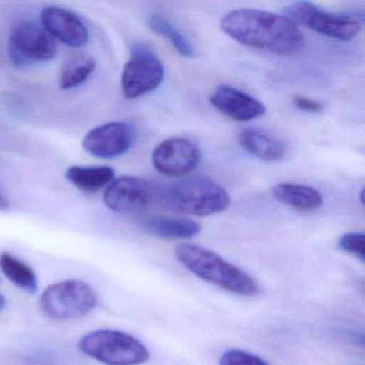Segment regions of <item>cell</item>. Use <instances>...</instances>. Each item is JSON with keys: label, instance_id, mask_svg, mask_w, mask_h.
<instances>
[{"label": "cell", "instance_id": "obj_1", "mask_svg": "<svg viewBox=\"0 0 365 365\" xmlns=\"http://www.w3.org/2000/svg\"><path fill=\"white\" fill-rule=\"evenodd\" d=\"M222 31L235 41L275 55H294L305 38L298 25L285 16L257 9H238L222 19Z\"/></svg>", "mask_w": 365, "mask_h": 365}, {"label": "cell", "instance_id": "obj_2", "mask_svg": "<svg viewBox=\"0 0 365 365\" xmlns=\"http://www.w3.org/2000/svg\"><path fill=\"white\" fill-rule=\"evenodd\" d=\"M175 256L190 272L226 292L243 297L259 292V285L249 273L211 250L180 243L175 249Z\"/></svg>", "mask_w": 365, "mask_h": 365}, {"label": "cell", "instance_id": "obj_3", "mask_svg": "<svg viewBox=\"0 0 365 365\" xmlns=\"http://www.w3.org/2000/svg\"><path fill=\"white\" fill-rule=\"evenodd\" d=\"M155 202L170 212L209 217L226 210L230 205V196L215 181L195 177L158 189Z\"/></svg>", "mask_w": 365, "mask_h": 365}, {"label": "cell", "instance_id": "obj_4", "mask_svg": "<svg viewBox=\"0 0 365 365\" xmlns=\"http://www.w3.org/2000/svg\"><path fill=\"white\" fill-rule=\"evenodd\" d=\"M83 354L106 365H142L148 362V348L123 331L102 329L85 335L78 344Z\"/></svg>", "mask_w": 365, "mask_h": 365}, {"label": "cell", "instance_id": "obj_5", "mask_svg": "<svg viewBox=\"0 0 365 365\" xmlns=\"http://www.w3.org/2000/svg\"><path fill=\"white\" fill-rule=\"evenodd\" d=\"M97 294L91 285L78 279L48 286L41 298L42 311L53 319H78L97 307Z\"/></svg>", "mask_w": 365, "mask_h": 365}, {"label": "cell", "instance_id": "obj_6", "mask_svg": "<svg viewBox=\"0 0 365 365\" xmlns=\"http://www.w3.org/2000/svg\"><path fill=\"white\" fill-rule=\"evenodd\" d=\"M165 76L161 59L148 46L136 44L121 74V89L127 99L147 95L162 84Z\"/></svg>", "mask_w": 365, "mask_h": 365}, {"label": "cell", "instance_id": "obj_7", "mask_svg": "<svg viewBox=\"0 0 365 365\" xmlns=\"http://www.w3.org/2000/svg\"><path fill=\"white\" fill-rule=\"evenodd\" d=\"M284 16L294 24L302 25L320 35L339 41H350L361 31V24L354 19L330 14L307 1L288 6L284 10Z\"/></svg>", "mask_w": 365, "mask_h": 365}, {"label": "cell", "instance_id": "obj_8", "mask_svg": "<svg viewBox=\"0 0 365 365\" xmlns=\"http://www.w3.org/2000/svg\"><path fill=\"white\" fill-rule=\"evenodd\" d=\"M57 54L54 38L33 21H22L12 29L9 38V56L16 67L31 61H48Z\"/></svg>", "mask_w": 365, "mask_h": 365}, {"label": "cell", "instance_id": "obj_9", "mask_svg": "<svg viewBox=\"0 0 365 365\" xmlns=\"http://www.w3.org/2000/svg\"><path fill=\"white\" fill-rule=\"evenodd\" d=\"M202 153L195 143L187 138H168L160 143L153 153V164L166 177L187 176L200 165Z\"/></svg>", "mask_w": 365, "mask_h": 365}, {"label": "cell", "instance_id": "obj_10", "mask_svg": "<svg viewBox=\"0 0 365 365\" xmlns=\"http://www.w3.org/2000/svg\"><path fill=\"white\" fill-rule=\"evenodd\" d=\"M135 130L123 121H113L93 128L83 140L85 150L99 159H114L125 155L131 148Z\"/></svg>", "mask_w": 365, "mask_h": 365}, {"label": "cell", "instance_id": "obj_11", "mask_svg": "<svg viewBox=\"0 0 365 365\" xmlns=\"http://www.w3.org/2000/svg\"><path fill=\"white\" fill-rule=\"evenodd\" d=\"M158 187L146 179L125 176L106 187L104 204L115 212H131L148 206L157 198Z\"/></svg>", "mask_w": 365, "mask_h": 365}, {"label": "cell", "instance_id": "obj_12", "mask_svg": "<svg viewBox=\"0 0 365 365\" xmlns=\"http://www.w3.org/2000/svg\"><path fill=\"white\" fill-rule=\"evenodd\" d=\"M42 27L61 43L81 48L88 43L89 33L83 21L71 10L50 6L41 11Z\"/></svg>", "mask_w": 365, "mask_h": 365}, {"label": "cell", "instance_id": "obj_13", "mask_svg": "<svg viewBox=\"0 0 365 365\" xmlns=\"http://www.w3.org/2000/svg\"><path fill=\"white\" fill-rule=\"evenodd\" d=\"M210 103L224 116L239 123H247L266 114L262 102L230 86L220 85L210 96Z\"/></svg>", "mask_w": 365, "mask_h": 365}, {"label": "cell", "instance_id": "obj_14", "mask_svg": "<svg viewBox=\"0 0 365 365\" xmlns=\"http://www.w3.org/2000/svg\"><path fill=\"white\" fill-rule=\"evenodd\" d=\"M238 140L247 153L262 161L279 162L286 155V146L281 140L257 128L243 130Z\"/></svg>", "mask_w": 365, "mask_h": 365}, {"label": "cell", "instance_id": "obj_15", "mask_svg": "<svg viewBox=\"0 0 365 365\" xmlns=\"http://www.w3.org/2000/svg\"><path fill=\"white\" fill-rule=\"evenodd\" d=\"M143 227L158 238L173 240L192 239L200 232V225L197 222L181 217H149L143 221Z\"/></svg>", "mask_w": 365, "mask_h": 365}, {"label": "cell", "instance_id": "obj_16", "mask_svg": "<svg viewBox=\"0 0 365 365\" xmlns=\"http://www.w3.org/2000/svg\"><path fill=\"white\" fill-rule=\"evenodd\" d=\"M272 195L282 204L303 212L317 210L324 204L320 192L309 185L279 183L272 187Z\"/></svg>", "mask_w": 365, "mask_h": 365}, {"label": "cell", "instance_id": "obj_17", "mask_svg": "<svg viewBox=\"0 0 365 365\" xmlns=\"http://www.w3.org/2000/svg\"><path fill=\"white\" fill-rule=\"evenodd\" d=\"M68 180L81 191L97 192L108 187L115 178L114 168L110 166H78L68 168Z\"/></svg>", "mask_w": 365, "mask_h": 365}, {"label": "cell", "instance_id": "obj_18", "mask_svg": "<svg viewBox=\"0 0 365 365\" xmlns=\"http://www.w3.org/2000/svg\"><path fill=\"white\" fill-rule=\"evenodd\" d=\"M0 269L16 287L31 294L37 292L38 279L35 271L14 254L9 252L0 254Z\"/></svg>", "mask_w": 365, "mask_h": 365}, {"label": "cell", "instance_id": "obj_19", "mask_svg": "<svg viewBox=\"0 0 365 365\" xmlns=\"http://www.w3.org/2000/svg\"><path fill=\"white\" fill-rule=\"evenodd\" d=\"M147 24L151 31L170 41L173 48L179 55L185 58L195 57V50L187 36L182 31H179L170 20L164 18L163 16L155 14L148 19Z\"/></svg>", "mask_w": 365, "mask_h": 365}, {"label": "cell", "instance_id": "obj_20", "mask_svg": "<svg viewBox=\"0 0 365 365\" xmlns=\"http://www.w3.org/2000/svg\"><path fill=\"white\" fill-rule=\"evenodd\" d=\"M96 66L97 63L93 57L80 56L71 59L61 71L59 78L61 88L70 91L84 84L95 71Z\"/></svg>", "mask_w": 365, "mask_h": 365}, {"label": "cell", "instance_id": "obj_21", "mask_svg": "<svg viewBox=\"0 0 365 365\" xmlns=\"http://www.w3.org/2000/svg\"><path fill=\"white\" fill-rule=\"evenodd\" d=\"M220 365H270L257 354L238 348H230L222 354Z\"/></svg>", "mask_w": 365, "mask_h": 365}, {"label": "cell", "instance_id": "obj_22", "mask_svg": "<svg viewBox=\"0 0 365 365\" xmlns=\"http://www.w3.org/2000/svg\"><path fill=\"white\" fill-rule=\"evenodd\" d=\"M339 247L341 251L354 256L361 262H364L365 237L363 232H346L339 238Z\"/></svg>", "mask_w": 365, "mask_h": 365}, {"label": "cell", "instance_id": "obj_23", "mask_svg": "<svg viewBox=\"0 0 365 365\" xmlns=\"http://www.w3.org/2000/svg\"><path fill=\"white\" fill-rule=\"evenodd\" d=\"M294 106L298 110H303L307 113H320L324 108L322 104L316 100L309 99V98L303 97V96H296L294 97Z\"/></svg>", "mask_w": 365, "mask_h": 365}, {"label": "cell", "instance_id": "obj_24", "mask_svg": "<svg viewBox=\"0 0 365 365\" xmlns=\"http://www.w3.org/2000/svg\"><path fill=\"white\" fill-rule=\"evenodd\" d=\"M9 207V202L6 200L5 196L0 193V210H8Z\"/></svg>", "mask_w": 365, "mask_h": 365}, {"label": "cell", "instance_id": "obj_25", "mask_svg": "<svg viewBox=\"0 0 365 365\" xmlns=\"http://www.w3.org/2000/svg\"><path fill=\"white\" fill-rule=\"evenodd\" d=\"M6 304H7V301H6L5 297L0 294V311H3L5 309Z\"/></svg>", "mask_w": 365, "mask_h": 365}]
</instances>
